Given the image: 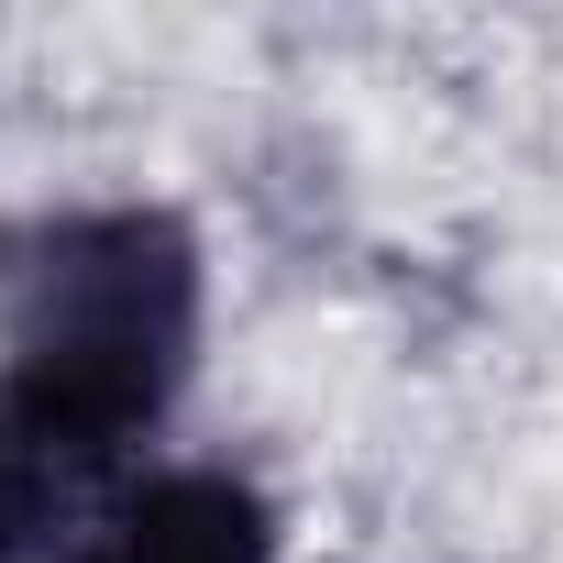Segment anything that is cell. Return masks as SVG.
<instances>
[{
	"label": "cell",
	"instance_id": "cell-2",
	"mask_svg": "<svg viewBox=\"0 0 563 563\" xmlns=\"http://www.w3.org/2000/svg\"><path fill=\"white\" fill-rule=\"evenodd\" d=\"M78 563H276V519L232 464H166Z\"/></svg>",
	"mask_w": 563,
	"mask_h": 563
},
{
	"label": "cell",
	"instance_id": "cell-1",
	"mask_svg": "<svg viewBox=\"0 0 563 563\" xmlns=\"http://www.w3.org/2000/svg\"><path fill=\"white\" fill-rule=\"evenodd\" d=\"M199 354L177 210L78 199L0 232V563H78L144 486Z\"/></svg>",
	"mask_w": 563,
	"mask_h": 563
}]
</instances>
